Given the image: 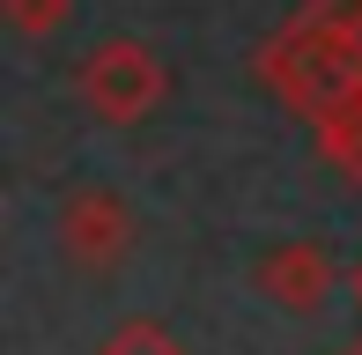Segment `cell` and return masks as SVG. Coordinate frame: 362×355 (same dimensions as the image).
<instances>
[{
  "instance_id": "obj_5",
  "label": "cell",
  "mask_w": 362,
  "mask_h": 355,
  "mask_svg": "<svg viewBox=\"0 0 362 355\" xmlns=\"http://www.w3.org/2000/svg\"><path fill=\"white\" fill-rule=\"evenodd\" d=\"M96 355H185V341H177L170 326H156V318H126V326L104 333Z\"/></svg>"
},
{
  "instance_id": "obj_1",
  "label": "cell",
  "mask_w": 362,
  "mask_h": 355,
  "mask_svg": "<svg viewBox=\"0 0 362 355\" xmlns=\"http://www.w3.org/2000/svg\"><path fill=\"white\" fill-rule=\"evenodd\" d=\"M259 74H267V89L281 96L288 111H303L310 126H325V119H340V111L362 104V37L296 15L281 37L259 52Z\"/></svg>"
},
{
  "instance_id": "obj_10",
  "label": "cell",
  "mask_w": 362,
  "mask_h": 355,
  "mask_svg": "<svg viewBox=\"0 0 362 355\" xmlns=\"http://www.w3.org/2000/svg\"><path fill=\"white\" fill-rule=\"evenodd\" d=\"M340 355H362V341H355V348H340Z\"/></svg>"
},
{
  "instance_id": "obj_7",
  "label": "cell",
  "mask_w": 362,
  "mask_h": 355,
  "mask_svg": "<svg viewBox=\"0 0 362 355\" xmlns=\"http://www.w3.org/2000/svg\"><path fill=\"white\" fill-rule=\"evenodd\" d=\"M0 15H8L15 37H52V30L74 15V0H0Z\"/></svg>"
},
{
  "instance_id": "obj_3",
  "label": "cell",
  "mask_w": 362,
  "mask_h": 355,
  "mask_svg": "<svg viewBox=\"0 0 362 355\" xmlns=\"http://www.w3.org/2000/svg\"><path fill=\"white\" fill-rule=\"evenodd\" d=\"M52 237L74 267H119L134 252V207L111 185H67L52 207Z\"/></svg>"
},
{
  "instance_id": "obj_2",
  "label": "cell",
  "mask_w": 362,
  "mask_h": 355,
  "mask_svg": "<svg viewBox=\"0 0 362 355\" xmlns=\"http://www.w3.org/2000/svg\"><path fill=\"white\" fill-rule=\"evenodd\" d=\"M81 104H89L96 126H141L148 111L163 104V89H170V67H163L156 45L141 37H104L89 59H81Z\"/></svg>"
},
{
  "instance_id": "obj_9",
  "label": "cell",
  "mask_w": 362,
  "mask_h": 355,
  "mask_svg": "<svg viewBox=\"0 0 362 355\" xmlns=\"http://www.w3.org/2000/svg\"><path fill=\"white\" fill-rule=\"evenodd\" d=\"M348 289H355V303H362V267H355V281H348Z\"/></svg>"
},
{
  "instance_id": "obj_8",
  "label": "cell",
  "mask_w": 362,
  "mask_h": 355,
  "mask_svg": "<svg viewBox=\"0 0 362 355\" xmlns=\"http://www.w3.org/2000/svg\"><path fill=\"white\" fill-rule=\"evenodd\" d=\"M310 23H325V30H348V37H362V0H310Z\"/></svg>"
},
{
  "instance_id": "obj_4",
  "label": "cell",
  "mask_w": 362,
  "mask_h": 355,
  "mask_svg": "<svg viewBox=\"0 0 362 355\" xmlns=\"http://www.w3.org/2000/svg\"><path fill=\"white\" fill-rule=\"evenodd\" d=\"M252 281H259V296H267V303L310 318V311H325V303H333L340 267H333V252H325L318 237H288V245H267V252H259Z\"/></svg>"
},
{
  "instance_id": "obj_6",
  "label": "cell",
  "mask_w": 362,
  "mask_h": 355,
  "mask_svg": "<svg viewBox=\"0 0 362 355\" xmlns=\"http://www.w3.org/2000/svg\"><path fill=\"white\" fill-rule=\"evenodd\" d=\"M318 156L333 170H348V178H362V104L355 111H340V119H325L318 126Z\"/></svg>"
}]
</instances>
